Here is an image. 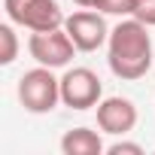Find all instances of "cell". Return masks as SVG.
Listing matches in <instances>:
<instances>
[{
    "instance_id": "obj_5",
    "label": "cell",
    "mask_w": 155,
    "mask_h": 155,
    "mask_svg": "<svg viewBox=\"0 0 155 155\" xmlns=\"http://www.w3.org/2000/svg\"><path fill=\"white\" fill-rule=\"evenodd\" d=\"M28 52L37 64L43 67H67L73 61V52H76V43L70 40V34L64 28H55V31H34L31 40H28Z\"/></svg>"
},
{
    "instance_id": "obj_9",
    "label": "cell",
    "mask_w": 155,
    "mask_h": 155,
    "mask_svg": "<svg viewBox=\"0 0 155 155\" xmlns=\"http://www.w3.org/2000/svg\"><path fill=\"white\" fill-rule=\"evenodd\" d=\"M15 58H18V37L12 25H0V64L9 67Z\"/></svg>"
},
{
    "instance_id": "obj_3",
    "label": "cell",
    "mask_w": 155,
    "mask_h": 155,
    "mask_svg": "<svg viewBox=\"0 0 155 155\" xmlns=\"http://www.w3.org/2000/svg\"><path fill=\"white\" fill-rule=\"evenodd\" d=\"M3 9L12 25L34 31H55L64 28L67 15L55 0H3Z\"/></svg>"
},
{
    "instance_id": "obj_2",
    "label": "cell",
    "mask_w": 155,
    "mask_h": 155,
    "mask_svg": "<svg viewBox=\"0 0 155 155\" xmlns=\"http://www.w3.org/2000/svg\"><path fill=\"white\" fill-rule=\"evenodd\" d=\"M18 101L34 116L52 113L58 107V101H61V79L52 73V67L37 64L34 70H28L18 79Z\"/></svg>"
},
{
    "instance_id": "obj_8",
    "label": "cell",
    "mask_w": 155,
    "mask_h": 155,
    "mask_svg": "<svg viewBox=\"0 0 155 155\" xmlns=\"http://www.w3.org/2000/svg\"><path fill=\"white\" fill-rule=\"evenodd\" d=\"M61 152L64 155H101L107 152L104 149V140L97 131L91 128H73L61 137Z\"/></svg>"
},
{
    "instance_id": "obj_11",
    "label": "cell",
    "mask_w": 155,
    "mask_h": 155,
    "mask_svg": "<svg viewBox=\"0 0 155 155\" xmlns=\"http://www.w3.org/2000/svg\"><path fill=\"white\" fill-rule=\"evenodd\" d=\"M134 18L146 28H155V0H134Z\"/></svg>"
},
{
    "instance_id": "obj_7",
    "label": "cell",
    "mask_w": 155,
    "mask_h": 155,
    "mask_svg": "<svg viewBox=\"0 0 155 155\" xmlns=\"http://www.w3.org/2000/svg\"><path fill=\"white\" fill-rule=\"evenodd\" d=\"M97 128L113 137H125L137 128V107L128 97H104L97 104Z\"/></svg>"
},
{
    "instance_id": "obj_6",
    "label": "cell",
    "mask_w": 155,
    "mask_h": 155,
    "mask_svg": "<svg viewBox=\"0 0 155 155\" xmlns=\"http://www.w3.org/2000/svg\"><path fill=\"white\" fill-rule=\"evenodd\" d=\"M64 31L70 34V40L76 43L79 52H94V49H101L110 40V28H107L104 15L91 12V9H79V12L67 15Z\"/></svg>"
},
{
    "instance_id": "obj_10",
    "label": "cell",
    "mask_w": 155,
    "mask_h": 155,
    "mask_svg": "<svg viewBox=\"0 0 155 155\" xmlns=\"http://www.w3.org/2000/svg\"><path fill=\"white\" fill-rule=\"evenodd\" d=\"M97 12L128 18V15H134V0H101V3H97Z\"/></svg>"
},
{
    "instance_id": "obj_12",
    "label": "cell",
    "mask_w": 155,
    "mask_h": 155,
    "mask_svg": "<svg viewBox=\"0 0 155 155\" xmlns=\"http://www.w3.org/2000/svg\"><path fill=\"white\" fill-rule=\"evenodd\" d=\"M110 155H143V146L140 143H128V140H119L113 146H107Z\"/></svg>"
},
{
    "instance_id": "obj_13",
    "label": "cell",
    "mask_w": 155,
    "mask_h": 155,
    "mask_svg": "<svg viewBox=\"0 0 155 155\" xmlns=\"http://www.w3.org/2000/svg\"><path fill=\"white\" fill-rule=\"evenodd\" d=\"M76 6H82V9H97V3L101 0H73Z\"/></svg>"
},
{
    "instance_id": "obj_1",
    "label": "cell",
    "mask_w": 155,
    "mask_h": 155,
    "mask_svg": "<svg viewBox=\"0 0 155 155\" xmlns=\"http://www.w3.org/2000/svg\"><path fill=\"white\" fill-rule=\"evenodd\" d=\"M107 61L113 76L125 82L143 79V76L152 70V37L149 28L143 21H137L134 15L122 18L107 40Z\"/></svg>"
},
{
    "instance_id": "obj_4",
    "label": "cell",
    "mask_w": 155,
    "mask_h": 155,
    "mask_svg": "<svg viewBox=\"0 0 155 155\" xmlns=\"http://www.w3.org/2000/svg\"><path fill=\"white\" fill-rule=\"evenodd\" d=\"M104 101V82L88 67H70L61 76V104L70 110H91Z\"/></svg>"
}]
</instances>
